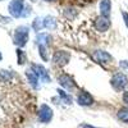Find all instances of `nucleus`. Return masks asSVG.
<instances>
[{
  "instance_id": "2",
  "label": "nucleus",
  "mask_w": 128,
  "mask_h": 128,
  "mask_svg": "<svg viewBox=\"0 0 128 128\" xmlns=\"http://www.w3.org/2000/svg\"><path fill=\"white\" fill-rule=\"evenodd\" d=\"M24 10V3L23 0H12V3L9 4V12L14 17H19L22 16Z\"/></svg>"
},
{
  "instance_id": "18",
  "label": "nucleus",
  "mask_w": 128,
  "mask_h": 128,
  "mask_svg": "<svg viewBox=\"0 0 128 128\" xmlns=\"http://www.w3.org/2000/svg\"><path fill=\"white\" fill-rule=\"evenodd\" d=\"M123 100H124V102H126V104H128V91L123 95Z\"/></svg>"
},
{
  "instance_id": "9",
  "label": "nucleus",
  "mask_w": 128,
  "mask_h": 128,
  "mask_svg": "<svg viewBox=\"0 0 128 128\" xmlns=\"http://www.w3.org/2000/svg\"><path fill=\"white\" fill-rule=\"evenodd\" d=\"M50 118H51V110H50V108L46 106V105H42L41 110H40V119L44 120V122H48V120H50Z\"/></svg>"
},
{
  "instance_id": "12",
  "label": "nucleus",
  "mask_w": 128,
  "mask_h": 128,
  "mask_svg": "<svg viewBox=\"0 0 128 128\" xmlns=\"http://www.w3.org/2000/svg\"><path fill=\"white\" fill-rule=\"evenodd\" d=\"M26 76H27L28 81L32 83V86H34V87H37V80H38V76H37V74H36L34 70H27Z\"/></svg>"
},
{
  "instance_id": "11",
  "label": "nucleus",
  "mask_w": 128,
  "mask_h": 128,
  "mask_svg": "<svg viewBox=\"0 0 128 128\" xmlns=\"http://www.w3.org/2000/svg\"><path fill=\"white\" fill-rule=\"evenodd\" d=\"M59 81H60V83H62L66 88L74 87V82H73V80H72L70 77H68V76H62Z\"/></svg>"
},
{
  "instance_id": "7",
  "label": "nucleus",
  "mask_w": 128,
  "mask_h": 128,
  "mask_svg": "<svg viewBox=\"0 0 128 128\" xmlns=\"http://www.w3.org/2000/svg\"><path fill=\"white\" fill-rule=\"evenodd\" d=\"M94 58L98 60V62H101V63H105V62H110L112 60V56L108 54V52H105L102 50H98L94 52Z\"/></svg>"
},
{
  "instance_id": "8",
  "label": "nucleus",
  "mask_w": 128,
  "mask_h": 128,
  "mask_svg": "<svg viewBox=\"0 0 128 128\" xmlns=\"http://www.w3.org/2000/svg\"><path fill=\"white\" fill-rule=\"evenodd\" d=\"M77 100H78V104H81V105H90V104L94 102L92 96L87 92H81Z\"/></svg>"
},
{
  "instance_id": "16",
  "label": "nucleus",
  "mask_w": 128,
  "mask_h": 128,
  "mask_svg": "<svg viewBox=\"0 0 128 128\" xmlns=\"http://www.w3.org/2000/svg\"><path fill=\"white\" fill-rule=\"evenodd\" d=\"M26 62V55H23L22 50H18V63L19 64H23Z\"/></svg>"
},
{
  "instance_id": "1",
  "label": "nucleus",
  "mask_w": 128,
  "mask_h": 128,
  "mask_svg": "<svg viewBox=\"0 0 128 128\" xmlns=\"http://www.w3.org/2000/svg\"><path fill=\"white\" fill-rule=\"evenodd\" d=\"M27 37H28V28L24 26L18 27L14 34V44H17L18 46H23L27 42Z\"/></svg>"
},
{
  "instance_id": "3",
  "label": "nucleus",
  "mask_w": 128,
  "mask_h": 128,
  "mask_svg": "<svg viewBox=\"0 0 128 128\" xmlns=\"http://www.w3.org/2000/svg\"><path fill=\"white\" fill-rule=\"evenodd\" d=\"M128 84V78L124 76L123 73H118L112 78V86L115 88V90H123L126 86Z\"/></svg>"
},
{
  "instance_id": "5",
  "label": "nucleus",
  "mask_w": 128,
  "mask_h": 128,
  "mask_svg": "<svg viewBox=\"0 0 128 128\" xmlns=\"http://www.w3.org/2000/svg\"><path fill=\"white\" fill-rule=\"evenodd\" d=\"M110 8H112V3H110V0H102V2L100 3L101 17L109 18V16H110Z\"/></svg>"
},
{
  "instance_id": "4",
  "label": "nucleus",
  "mask_w": 128,
  "mask_h": 128,
  "mask_svg": "<svg viewBox=\"0 0 128 128\" xmlns=\"http://www.w3.org/2000/svg\"><path fill=\"white\" fill-rule=\"evenodd\" d=\"M69 56H70V55H69V52L60 50V51H56L55 54H54V58H52V60H54V63L56 64V66L63 67V66H66V64L68 63Z\"/></svg>"
},
{
  "instance_id": "13",
  "label": "nucleus",
  "mask_w": 128,
  "mask_h": 128,
  "mask_svg": "<svg viewBox=\"0 0 128 128\" xmlns=\"http://www.w3.org/2000/svg\"><path fill=\"white\" fill-rule=\"evenodd\" d=\"M56 26V20L55 18H52V17H46L44 19V27L46 28H54Z\"/></svg>"
},
{
  "instance_id": "17",
  "label": "nucleus",
  "mask_w": 128,
  "mask_h": 128,
  "mask_svg": "<svg viewBox=\"0 0 128 128\" xmlns=\"http://www.w3.org/2000/svg\"><path fill=\"white\" fill-rule=\"evenodd\" d=\"M123 18H124V22H126V26L128 27V14L126 12H123Z\"/></svg>"
},
{
  "instance_id": "19",
  "label": "nucleus",
  "mask_w": 128,
  "mask_h": 128,
  "mask_svg": "<svg viewBox=\"0 0 128 128\" xmlns=\"http://www.w3.org/2000/svg\"><path fill=\"white\" fill-rule=\"evenodd\" d=\"M46 2H52V0H46Z\"/></svg>"
},
{
  "instance_id": "14",
  "label": "nucleus",
  "mask_w": 128,
  "mask_h": 128,
  "mask_svg": "<svg viewBox=\"0 0 128 128\" xmlns=\"http://www.w3.org/2000/svg\"><path fill=\"white\" fill-rule=\"evenodd\" d=\"M118 118L124 122V123H128V108H123L118 112Z\"/></svg>"
},
{
  "instance_id": "15",
  "label": "nucleus",
  "mask_w": 128,
  "mask_h": 128,
  "mask_svg": "<svg viewBox=\"0 0 128 128\" xmlns=\"http://www.w3.org/2000/svg\"><path fill=\"white\" fill-rule=\"evenodd\" d=\"M42 27H44V20H41V19H37V20H35L34 22V28L35 30H41Z\"/></svg>"
},
{
  "instance_id": "21",
  "label": "nucleus",
  "mask_w": 128,
  "mask_h": 128,
  "mask_svg": "<svg viewBox=\"0 0 128 128\" xmlns=\"http://www.w3.org/2000/svg\"><path fill=\"white\" fill-rule=\"evenodd\" d=\"M0 59H2V55H0Z\"/></svg>"
},
{
  "instance_id": "20",
  "label": "nucleus",
  "mask_w": 128,
  "mask_h": 128,
  "mask_svg": "<svg viewBox=\"0 0 128 128\" xmlns=\"http://www.w3.org/2000/svg\"><path fill=\"white\" fill-rule=\"evenodd\" d=\"M31 2H36V0H31Z\"/></svg>"
},
{
  "instance_id": "10",
  "label": "nucleus",
  "mask_w": 128,
  "mask_h": 128,
  "mask_svg": "<svg viewBox=\"0 0 128 128\" xmlns=\"http://www.w3.org/2000/svg\"><path fill=\"white\" fill-rule=\"evenodd\" d=\"M34 69H35V73L37 74V76L42 80H46V81H50L49 76H48V73L45 72L44 67H41V66H34Z\"/></svg>"
},
{
  "instance_id": "6",
  "label": "nucleus",
  "mask_w": 128,
  "mask_h": 128,
  "mask_svg": "<svg viewBox=\"0 0 128 128\" xmlns=\"http://www.w3.org/2000/svg\"><path fill=\"white\" fill-rule=\"evenodd\" d=\"M109 26H110V23H109V19H108V18H105V17H100V18L96 19V27H98V30H99V31L105 32L106 30L109 28Z\"/></svg>"
}]
</instances>
